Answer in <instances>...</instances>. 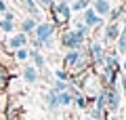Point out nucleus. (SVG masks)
Segmentation results:
<instances>
[{"label": "nucleus", "mask_w": 126, "mask_h": 120, "mask_svg": "<svg viewBox=\"0 0 126 120\" xmlns=\"http://www.w3.org/2000/svg\"><path fill=\"white\" fill-rule=\"evenodd\" d=\"M63 70H67L69 76H80L86 72V67H93V59L84 49H67L65 57H63Z\"/></svg>", "instance_id": "obj_1"}, {"label": "nucleus", "mask_w": 126, "mask_h": 120, "mask_svg": "<svg viewBox=\"0 0 126 120\" xmlns=\"http://www.w3.org/2000/svg\"><path fill=\"white\" fill-rule=\"evenodd\" d=\"M61 44L65 46V49H84L86 46V38H82L74 27H69V30L61 32Z\"/></svg>", "instance_id": "obj_2"}, {"label": "nucleus", "mask_w": 126, "mask_h": 120, "mask_svg": "<svg viewBox=\"0 0 126 120\" xmlns=\"http://www.w3.org/2000/svg\"><path fill=\"white\" fill-rule=\"evenodd\" d=\"M86 53L93 59V67H97V65H103V59H105L107 51H105V44L101 40H90L88 44H86Z\"/></svg>", "instance_id": "obj_3"}, {"label": "nucleus", "mask_w": 126, "mask_h": 120, "mask_svg": "<svg viewBox=\"0 0 126 120\" xmlns=\"http://www.w3.org/2000/svg\"><path fill=\"white\" fill-rule=\"evenodd\" d=\"M34 38H38L42 42V46H44V42L46 40H50V38H55V34H57V25L55 23H50V21H40L36 27H34Z\"/></svg>", "instance_id": "obj_4"}, {"label": "nucleus", "mask_w": 126, "mask_h": 120, "mask_svg": "<svg viewBox=\"0 0 126 120\" xmlns=\"http://www.w3.org/2000/svg\"><path fill=\"white\" fill-rule=\"evenodd\" d=\"M105 110L111 112V114L120 112V91L116 89V84L105 86Z\"/></svg>", "instance_id": "obj_5"}, {"label": "nucleus", "mask_w": 126, "mask_h": 120, "mask_svg": "<svg viewBox=\"0 0 126 120\" xmlns=\"http://www.w3.org/2000/svg\"><path fill=\"white\" fill-rule=\"evenodd\" d=\"M82 13H84V15H82L80 21H82V23H86L90 30H94V27H103V23H105L103 19H105V17H99V15L93 11V6H86Z\"/></svg>", "instance_id": "obj_6"}, {"label": "nucleus", "mask_w": 126, "mask_h": 120, "mask_svg": "<svg viewBox=\"0 0 126 120\" xmlns=\"http://www.w3.org/2000/svg\"><path fill=\"white\" fill-rule=\"evenodd\" d=\"M118 36H120V25H118V21H107L103 27V44H109V42H116Z\"/></svg>", "instance_id": "obj_7"}, {"label": "nucleus", "mask_w": 126, "mask_h": 120, "mask_svg": "<svg viewBox=\"0 0 126 120\" xmlns=\"http://www.w3.org/2000/svg\"><path fill=\"white\" fill-rule=\"evenodd\" d=\"M27 42H30V36L23 34V32H19V34H13L11 38H6V46L13 51L21 49V46H27Z\"/></svg>", "instance_id": "obj_8"}, {"label": "nucleus", "mask_w": 126, "mask_h": 120, "mask_svg": "<svg viewBox=\"0 0 126 120\" xmlns=\"http://www.w3.org/2000/svg\"><path fill=\"white\" fill-rule=\"evenodd\" d=\"M19 2H21L23 9L30 13V17H34L36 21H44V19H42V15H40V6H38L36 0H19Z\"/></svg>", "instance_id": "obj_9"}, {"label": "nucleus", "mask_w": 126, "mask_h": 120, "mask_svg": "<svg viewBox=\"0 0 126 120\" xmlns=\"http://www.w3.org/2000/svg\"><path fill=\"white\" fill-rule=\"evenodd\" d=\"M90 6H93V11L99 15V17H107L109 11H111V2H109V0H93Z\"/></svg>", "instance_id": "obj_10"}, {"label": "nucleus", "mask_w": 126, "mask_h": 120, "mask_svg": "<svg viewBox=\"0 0 126 120\" xmlns=\"http://www.w3.org/2000/svg\"><path fill=\"white\" fill-rule=\"evenodd\" d=\"M21 76H23V80H25L27 84H36L38 80H40V72H38L34 65H27L25 70L21 72Z\"/></svg>", "instance_id": "obj_11"}, {"label": "nucleus", "mask_w": 126, "mask_h": 120, "mask_svg": "<svg viewBox=\"0 0 126 120\" xmlns=\"http://www.w3.org/2000/svg\"><path fill=\"white\" fill-rule=\"evenodd\" d=\"M30 59L34 61V67H36L38 72H44V67H46V61H44V55H42L40 51L32 49V51H30Z\"/></svg>", "instance_id": "obj_12"}, {"label": "nucleus", "mask_w": 126, "mask_h": 120, "mask_svg": "<svg viewBox=\"0 0 126 120\" xmlns=\"http://www.w3.org/2000/svg\"><path fill=\"white\" fill-rule=\"evenodd\" d=\"M9 76H11V70L6 65H2L0 63V95L6 91V86H9Z\"/></svg>", "instance_id": "obj_13"}, {"label": "nucleus", "mask_w": 126, "mask_h": 120, "mask_svg": "<svg viewBox=\"0 0 126 120\" xmlns=\"http://www.w3.org/2000/svg\"><path fill=\"white\" fill-rule=\"evenodd\" d=\"M46 105H48V110H53V112H57L59 107H61V105H59V95L55 93L53 89L46 93Z\"/></svg>", "instance_id": "obj_14"}, {"label": "nucleus", "mask_w": 126, "mask_h": 120, "mask_svg": "<svg viewBox=\"0 0 126 120\" xmlns=\"http://www.w3.org/2000/svg\"><path fill=\"white\" fill-rule=\"evenodd\" d=\"M38 23H40V21H36L34 17H27V19H23V21H21V32L30 36L32 32H34V27L38 25Z\"/></svg>", "instance_id": "obj_15"}, {"label": "nucleus", "mask_w": 126, "mask_h": 120, "mask_svg": "<svg viewBox=\"0 0 126 120\" xmlns=\"http://www.w3.org/2000/svg\"><path fill=\"white\" fill-rule=\"evenodd\" d=\"M57 95H59V105L61 107H69L74 103V95L69 91H63V93H57Z\"/></svg>", "instance_id": "obj_16"}, {"label": "nucleus", "mask_w": 126, "mask_h": 120, "mask_svg": "<svg viewBox=\"0 0 126 120\" xmlns=\"http://www.w3.org/2000/svg\"><path fill=\"white\" fill-rule=\"evenodd\" d=\"M74 30H76L78 34L82 36V38H90V32H93L88 25H86V23H82L80 19H76V27H74Z\"/></svg>", "instance_id": "obj_17"}, {"label": "nucleus", "mask_w": 126, "mask_h": 120, "mask_svg": "<svg viewBox=\"0 0 126 120\" xmlns=\"http://www.w3.org/2000/svg\"><path fill=\"white\" fill-rule=\"evenodd\" d=\"M13 59H15V61H27V59H30V51H27V46H21V49H17V51H15V55H13Z\"/></svg>", "instance_id": "obj_18"}, {"label": "nucleus", "mask_w": 126, "mask_h": 120, "mask_svg": "<svg viewBox=\"0 0 126 120\" xmlns=\"http://www.w3.org/2000/svg\"><path fill=\"white\" fill-rule=\"evenodd\" d=\"M86 6H90V0H74L72 2V13H82Z\"/></svg>", "instance_id": "obj_19"}, {"label": "nucleus", "mask_w": 126, "mask_h": 120, "mask_svg": "<svg viewBox=\"0 0 126 120\" xmlns=\"http://www.w3.org/2000/svg\"><path fill=\"white\" fill-rule=\"evenodd\" d=\"M116 53L118 55H126V36H118V40H116Z\"/></svg>", "instance_id": "obj_20"}, {"label": "nucleus", "mask_w": 126, "mask_h": 120, "mask_svg": "<svg viewBox=\"0 0 126 120\" xmlns=\"http://www.w3.org/2000/svg\"><path fill=\"white\" fill-rule=\"evenodd\" d=\"M0 32H4V34H13V32H15V21L2 19V21H0Z\"/></svg>", "instance_id": "obj_21"}, {"label": "nucleus", "mask_w": 126, "mask_h": 120, "mask_svg": "<svg viewBox=\"0 0 126 120\" xmlns=\"http://www.w3.org/2000/svg\"><path fill=\"white\" fill-rule=\"evenodd\" d=\"M69 89V80L65 82V80H55L53 82V91L55 93H63V91H67Z\"/></svg>", "instance_id": "obj_22"}, {"label": "nucleus", "mask_w": 126, "mask_h": 120, "mask_svg": "<svg viewBox=\"0 0 126 120\" xmlns=\"http://www.w3.org/2000/svg\"><path fill=\"white\" fill-rule=\"evenodd\" d=\"M120 15H124V6H118V9H111V11H109V15H107V17H109V21H116V19L118 17H120Z\"/></svg>", "instance_id": "obj_23"}, {"label": "nucleus", "mask_w": 126, "mask_h": 120, "mask_svg": "<svg viewBox=\"0 0 126 120\" xmlns=\"http://www.w3.org/2000/svg\"><path fill=\"white\" fill-rule=\"evenodd\" d=\"M103 114H105V112H101L99 107H90V110H88V116L93 120H103Z\"/></svg>", "instance_id": "obj_24"}, {"label": "nucleus", "mask_w": 126, "mask_h": 120, "mask_svg": "<svg viewBox=\"0 0 126 120\" xmlns=\"http://www.w3.org/2000/svg\"><path fill=\"white\" fill-rule=\"evenodd\" d=\"M55 78H57V80H65V82H67V80H69V72L63 70V67H59V70H55Z\"/></svg>", "instance_id": "obj_25"}, {"label": "nucleus", "mask_w": 126, "mask_h": 120, "mask_svg": "<svg viewBox=\"0 0 126 120\" xmlns=\"http://www.w3.org/2000/svg\"><path fill=\"white\" fill-rule=\"evenodd\" d=\"M36 2H38V6H40V9H44V11H50L55 4H57L55 0H36Z\"/></svg>", "instance_id": "obj_26"}, {"label": "nucleus", "mask_w": 126, "mask_h": 120, "mask_svg": "<svg viewBox=\"0 0 126 120\" xmlns=\"http://www.w3.org/2000/svg\"><path fill=\"white\" fill-rule=\"evenodd\" d=\"M118 78H120V84H122V91H124V95H126V74L118 76Z\"/></svg>", "instance_id": "obj_27"}, {"label": "nucleus", "mask_w": 126, "mask_h": 120, "mask_svg": "<svg viewBox=\"0 0 126 120\" xmlns=\"http://www.w3.org/2000/svg\"><path fill=\"white\" fill-rule=\"evenodd\" d=\"M44 49H55V38H50V40H46V42H44Z\"/></svg>", "instance_id": "obj_28"}, {"label": "nucleus", "mask_w": 126, "mask_h": 120, "mask_svg": "<svg viewBox=\"0 0 126 120\" xmlns=\"http://www.w3.org/2000/svg\"><path fill=\"white\" fill-rule=\"evenodd\" d=\"M9 11V4H6V0H0V13H6Z\"/></svg>", "instance_id": "obj_29"}, {"label": "nucleus", "mask_w": 126, "mask_h": 120, "mask_svg": "<svg viewBox=\"0 0 126 120\" xmlns=\"http://www.w3.org/2000/svg\"><path fill=\"white\" fill-rule=\"evenodd\" d=\"M2 17H4V19H9V21H15V15L11 13V11H6V13H2Z\"/></svg>", "instance_id": "obj_30"}, {"label": "nucleus", "mask_w": 126, "mask_h": 120, "mask_svg": "<svg viewBox=\"0 0 126 120\" xmlns=\"http://www.w3.org/2000/svg\"><path fill=\"white\" fill-rule=\"evenodd\" d=\"M0 120H6V114H4L2 110H0Z\"/></svg>", "instance_id": "obj_31"}, {"label": "nucleus", "mask_w": 126, "mask_h": 120, "mask_svg": "<svg viewBox=\"0 0 126 120\" xmlns=\"http://www.w3.org/2000/svg\"><path fill=\"white\" fill-rule=\"evenodd\" d=\"M120 67H122V72H126V59L122 61V65H120Z\"/></svg>", "instance_id": "obj_32"}, {"label": "nucleus", "mask_w": 126, "mask_h": 120, "mask_svg": "<svg viewBox=\"0 0 126 120\" xmlns=\"http://www.w3.org/2000/svg\"><path fill=\"white\" fill-rule=\"evenodd\" d=\"M120 34H122V36H126V23H124V27L120 30Z\"/></svg>", "instance_id": "obj_33"}, {"label": "nucleus", "mask_w": 126, "mask_h": 120, "mask_svg": "<svg viewBox=\"0 0 126 120\" xmlns=\"http://www.w3.org/2000/svg\"><path fill=\"white\" fill-rule=\"evenodd\" d=\"M124 23H126V11H124Z\"/></svg>", "instance_id": "obj_34"}, {"label": "nucleus", "mask_w": 126, "mask_h": 120, "mask_svg": "<svg viewBox=\"0 0 126 120\" xmlns=\"http://www.w3.org/2000/svg\"><path fill=\"white\" fill-rule=\"evenodd\" d=\"M65 2H74V0H65Z\"/></svg>", "instance_id": "obj_35"}, {"label": "nucleus", "mask_w": 126, "mask_h": 120, "mask_svg": "<svg viewBox=\"0 0 126 120\" xmlns=\"http://www.w3.org/2000/svg\"><path fill=\"white\" fill-rule=\"evenodd\" d=\"M86 120H93V118H90V116H88V118H86Z\"/></svg>", "instance_id": "obj_36"}]
</instances>
